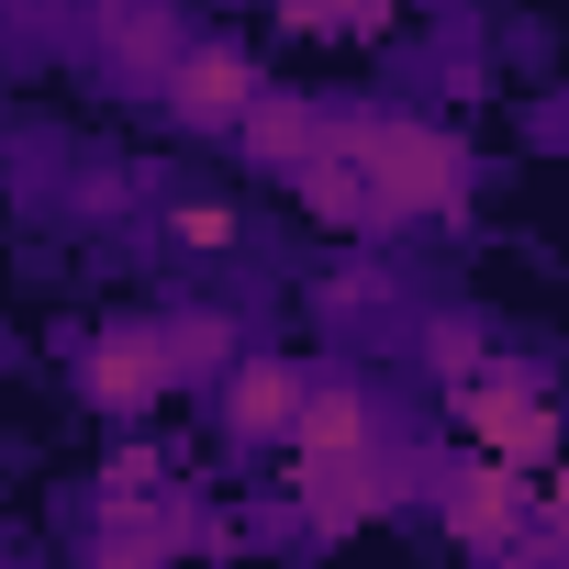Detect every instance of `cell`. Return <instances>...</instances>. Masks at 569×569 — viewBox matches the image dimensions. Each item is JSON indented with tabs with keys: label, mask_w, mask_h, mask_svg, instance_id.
<instances>
[{
	"label": "cell",
	"mask_w": 569,
	"mask_h": 569,
	"mask_svg": "<svg viewBox=\"0 0 569 569\" xmlns=\"http://www.w3.org/2000/svg\"><path fill=\"white\" fill-rule=\"evenodd\" d=\"M325 134H336V157H347L358 190H369V234L447 223V212L469 201V146H458L447 123H413V112H347V123H325Z\"/></svg>",
	"instance_id": "cell-1"
},
{
	"label": "cell",
	"mask_w": 569,
	"mask_h": 569,
	"mask_svg": "<svg viewBox=\"0 0 569 569\" xmlns=\"http://www.w3.org/2000/svg\"><path fill=\"white\" fill-rule=\"evenodd\" d=\"M447 425H458V447H469V458H502V469H558V447H569L558 391H547L513 347H491L480 369H458V380H447Z\"/></svg>",
	"instance_id": "cell-2"
},
{
	"label": "cell",
	"mask_w": 569,
	"mask_h": 569,
	"mask_svg": "<svg viewBox=\"0 0 569 569\" xmlns=\"http://www.w3.org/2000/svg\"><path fill=\"white\" fill-rule=\"evenodd\" d=\"M436 513H447V536L469 547V558H525V536H536V469H502V458H458L447 469V491H436Z\"/></svg>",
	"instance_id": "cell-3"
},
{
	"label": "cell",
	"mask_w": 569,
	"mask_h": 569,
	"mask_svg": "<svg viewBox=\"0 0 569 569\" xmlns=\"http://www.w3.org/2000/svg\"><path fill=\"white\" fill-rule=\"evenodd\" d=\"M257 90H268V79L246 68V46H223V34H190V46L168 57V79H157V112H168L179 134H234Z\"/></svg>",
	"instance_id": "cell-4"
},
{
	"label": "cell",
	"mask_w": 569,
	"mask_h": 569,
	"mask_svg": "<svg viewBox=\"0 0 569 569\" xmlns=\"http://www.w3.org/2000/svg\"><path fill=\"white\" fill-rule=\"evenodd\" d=\"M291 491H302V525H313V536H358V525L391 513L402 458H391V447H369V458H291Z\"/></svg>",
	"instance_id": "cell-5"
},
{
	"label": "cell",
	"mask_w": 569,
	"mask_h": 569,
	"mask_svg": "<svg viewBox=\"0 0 569 569\" xmlns=\"http://www.w3.org/2000/svg\"><path fill=\"white\" fill-rule=\"evenodd\" d=\"M79 391H90V413H157V402L179 391L168 336H157V325H112V336H90V347H79Z\"/></svg>",
	"instance_id": "cell-6"
},
{
	"label": "cell",
	"mask_w": 569,
	"mask_h": 569,
	"mask_svg": "<svg viewBox=\"0 0 569 569\" xmlns=\"http://www.w3.org/2000/svg\"><path fill=\"white\" fill-rule=\"evenodd\" d=\"M302 391H313V369H291V358H234V369L212 380V413H223L234 447H279L291 413H302Z\"/></svg>",
	"instance_id": "cell-7"
},
{
	"label": "cell",
	"mask_w": 569,
	"mask_h": 569,
	"mask_svg": "<svg viewBox=\"0 0 569 569\" xmlns=\"http://www.w3.org/2000/svg\"><path fill=\"white\" fill-rule=\"evenodd\" d=\"M90 46H101V68H112L123 90H157L190 34H179L168 0H90Z\"/></svg>",
	"instance_id": "cell-8"
},
{
	"label": "cell",
	"mask_w": 569,
	"mask_h": 569,
	"mask_svg": "<svg viewBox=\"0 0 569 569\" xmlns=\"http://www.w3.org/2000/svg\"><path fill=\"white\" fill-rule=\"evenodd\" d=\"M279 447H291V458H369V447H391V425H380V391H369V380H313Z\"/></svg>",
	"instance_id": "cell-9"
},
{
	"label": "cell",
	"mask_w": 569,
	"mask_h": 569,
	"mask_svg": "<svg viewBox=\"0 0 569 569\" xmlns=\"http://www.w3.org/2000/svg\"><path fill=\"white\" fill-rule=\"evenodd\" d=\"M234 146H246L257 179H291V168L325 146V101H302V90H257L246 123H234Z\"/></svg>",
	"instance_id": "cell-10"
},
{
	"label": "cell",
	"mask_w": 569,
	"mask_h": 569,
	"mask_svg": "<svg viewBox=\"0 0 569 569\" xmlns=\"http://www.w3.org/2000/svg\"><path fill=\"white\" fill-rule=\"evenodd\" d=\"M291 190H302V212H313V223H347V234H369V190H358V168L336 157V134H325L302 168H291Z\"/></svg>",
	"instance_id": "cell-11"
},
{
	"label": "cell",
	"mask_w": 569,
	"mask_h": 569,
	"mask_svg": "<svg viewBox=\"0 0 569 569\" xmlns=\"http://www.w3.org/2000/svg\"><path fill=\"white\" fill-rule=\"evenodd\" d=\"M157 336H168V369H179V380H223V369L246 358V325H234V313H168Z\"/></svg>",
	"instance_id": "cell-12"
},
{
	"label": "cell",
	"mask_w": 569,
	"mask_h": 569,
	"mask_svg": "<svg viewBox=\"0 0 569 569\" xmlns=\"http://www.w3.org/2000/svg\"><path fill=\"white\" fill-rule=\"evenodd\" d=\"M90 569H168V525H123V513H101Z\"/></svg>",
	"instance_id": "cell-13"
},
{
	"label": "cell",
	"mask_w": 569,
	"mask_h": 569,
	"mask_svg": "<svg viewBox=\"0 0 569 569\" xmlns=\"http://www.w3.org/2000/svg\"><path fill=\"white\" fill-rule=\"evenodd\" d=\"M168 234H179L190 257H223V246H234V212H223V201H179V212H168Z\"/></svg>",
	"instance_id": "cell-14"
},
{
	"label": "cell",
	"mask_w": 569,
	"mask_h": 569,
	"mask_svg": "<svg viewBox=\"0 0 569 569\" xmlns=\"http://www.w3.org/2000/svg\"><path fill=\"white\" fill-rule=\"evenodd\" d=\"M425 347H436V369H447V380H458V369H480V358H491V336H480V325H469V313H436V325H425Z\"/></svg>",
	"instance_id": "cell-15"
},
{
	"label": "cell",
	"mask_w": 569,
	"mask_h": 569,
	"mask_svg": "<svg viewBox=\"0 0 569 569\" xmlns=\"http://www.w3.org/2000/svg\"><path fill=\"white\" fill-rule=\"evenodd\" d=\"M291 34H336V23H380V0H279Z\"/></svg>",
	"instance_id": "cell-16"
}]
</instances>
